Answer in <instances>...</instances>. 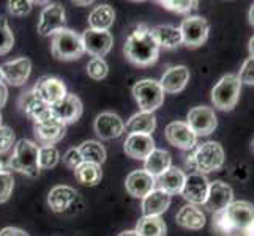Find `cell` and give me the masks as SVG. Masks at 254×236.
<instances>
[{
	"instance_id": "obj_11",
	"label": "cell",
	"mask_w": 254,
	"mask_h": 236,
	"mask_svg": "<svg viewBox=\"0 0 254 236\" xmlns=\"http://www.w3.org/2000/svg\"><path fill=\"white\" fill-rule=\"evenodd\" d=\"M208 189H210V181L207 180L205 175L192 172L185 177V183H183V189L180 194L190 205L199 206L205 203Z\"/></svg>"
},
{
	"instance_id": "obj_12",
	"label": "cell",
	"mask_w": 254,
	"mask_h": 236,
	"mask_svg": "<svg viewBox=\"0 0 254 236\" xmlns=\"http://www.w3.org/2000/svg\"><path fill=\"white\" fill-rule=\"evenodd\" d=\"M164 136L166 141L172 146L185 151L194 150L197 143V136L192 133L185 121H172V123H169L164 129Z\"/></svg>"
},
{
	"instance_id": "obj_35",
	"label": "cell",
	"mask_w": 254,
	"mask_h": 236,
	"mask_svg": "<svg viewBox=\"0 0 254 236\" xmlns=\"http://www.w3.org/2000/svg\"><path fill=\"white\" fill-rule=\"evenodd\" d=\"M60 161V153L54 145H43L38 150V167L40 170L54 169Z\"/></svg>"
},
{
	"instance_id": "obj_27",
	"label": "cell",
	"mask_w": 254,
	"mask_h": 236,
	"mask_svg": "<svg viewBox=\"0 0 254 236\" xmlns=\"http://www.w3.org/2000/svg\"><path fill=\"white\" fill-rule=\"evenodd\" d=\"M175 221L180 227L188 230H200L205 225V214L196 205H185L175 216Z\"/></svg>"
},
{
	"instance_id": "obj_55",
	"label": "cell",
	"mask_w": 254,
	"mask_h": 236,
	"mask_svg": "<svg viewBox=\"0 0 254 236\" xmlns=\"http://www.w3.org/2000/svg\"><path fill=\"white\" fill-rule=\"evenodd\" d=\"M0 126H2V112H0Z\"/></svg>"
},
{
	"instance_id": "obj_53",
	"label": "cell",
	"mask_w": 254,
	"mask_h": 236,
	"mask_svg": "<svg viewBox=\"0 0 254 236\" xmlns=\"http://www.w3.org/2000/svg\"><path fill=\"white\" fill-rule=\"evenodd\" d=\"M250 148H251V151L254 153V139H253V141H251V145H250Z\"/></svg>"
},
{
	"instance_id": "obj_10",
	"label": "cell",
	"mask_w": 254,
	"mask_h": 236,
	"mask_svg": "<svg viewBox=\"0 0 254 236\" xmlns=\"http://www.w3.org/2000/svg\"><path fill=\"white\" fill-rule=\"evenodd\" d=\"M187 125L197 137L212 134L218 126L215 110L207 106L192 107L187 115Z\"/></svg>"
},
{
	"instance_id": "obj_8",
	"label": "cell",
	"mask_w": 254,
	"mask_h": 236,
	"mask_svg": "<svg viewBox=\"0 0 254 236\" xmlns=\"http://www.w3.org/2000/svg\"><path fill=\"white\" fill-rule=\"evenodd\" d=\"M182 41L187 47L196 49L200 47L208 38L210 25L202 16H190L182 21L180 25Z\"/></svg>"
},
{
	"instance_id": "obj_54",
	"label": "cell",
	"mask_w": 254,
	"mask_h": 236,
	"mask_svg": "<svg viewBox=\"0 0 254 236\" xmlns=\"http://www.w3.org/2000/svg\"><path fill=\"white\" fill-rule=\"evenodd\" d=\"M0 82H3V76H2V69H0Z\"/></svg>"
},
{
	"instance_id": "obj_22",
	"label": "cell",
	"mask_w": 254,
	"mask_h": 236,
	"mask_svg": "<svg viewBox=\"0 0 254 236\" xmlns=\"http://www.w3.org/2000/svg\"><path fill=\"white\" fill-rule=\"evenodd\" d=\"M190 69L183 65H177V66H171L164 71V74L161 76L160 85L164 93H179L187 87V84L190 82Z\"/></svg>"
},
{
	"instance_id": "obj_51",
	"label": "cell",
	"mask_w": 254,
	"mask_h": 236,
	"mask_svg": "<svg viewBox=\"0 0 254 236\" xmlns=\"http://www.w3.org/2000/svg\"><path fill=\"white\" fill-rule=\"evenodd\" d=\"M92 2L89 0V2H74V5H90Z\"/></svg>"
},
{
	"instance_id": "obj_16",
	"label": "cell",
	"mask_w": 254,
	"mask_h": 236,
	"mask_svg": "<svg viewBox=\"0 0 254 236\" xmlns=\"http://www.w3.org/2000/svg\"><path fill=\"white\" fill-rule=\"evenodd\" d=\"M234 202V192L232 188L224 181L210 183L208 195L205 198L204 208H207L210 213H220Z\"/></svg>"
},
{
	"instance_id": "obj_42",
	"label": "cell",
	"mask_w": 254,
	"mask_h": 236,
	"mask_svg": "<svg viewBox=\"0 0 254 236\" xmlns=\"http://www.w3.org/2000/svg\"><path fill=\"white\" fill-rule=\"evenodd\" d=\"M8 11L13 16L22 17L32 11V2H29V0H10L8 2Z\"/></svg>"
},
{
	"instance_id": "obj_50",
	"label": "cell",
	"mask_w": 254,
	"mask_h": 236,
	"mask_svg": "<svg viewBox=\"0 0 254 236\" xmlns=\"http://www.w3.org/2000/svg\"><path fill=\"white\" fill-rule=\"evenodd\" d=\"M248 49H250V55L254 57V37L250 40V45H248Z\"/></svg>"
},
{
	"instance_id": "obj_19",
	"label": "cell",
	"mask_w": 254,
	"mask_h": 236,
	"mask_svg": "<svg viewBox=\"0 0 254 236\" xmlns=\"http://www.w3.org/2000/svg\"><path fill=\"white\" fill-rule=\"evenodd\" d=\"M65 133L66 125H64L62 121H59L54 117L33 125V134L41 145H54L60 142L65 137Z\"/></svg>"
},
{
	"instance_id": "obj_9",
	"label": "cell",
	"mask_w": 254,
	"mask_h": 236,
	"mask_svg": "<svg viewBox=\"0 0 254 236\" xmlns=\"http://www.w3.org/2000/svg\"><path fill=\"white\" fill-rule=\"evenodd\" d=\"M66 25V14L65 8L60 3H48L41 10L38 19V33L43 37H51L59 30L65 29Z\"/></svg>"
},
{
	"instance_id": "obj_24",
	"label": "cell",
	"mask_w": 254,
	"mask_h": 236,
	"mask_svg": "<svg viewBox=\"0 0 254 236\" xmlns=\"http://www.w3.org/2000/svg\"><path fill=\"white\" fill-rule=\"evenodd\" d=\"M125 188L129 195L136 198H144L155 189V178L144 169L131 172L125 180Z\"/></svg>"
},
{
	"instance_id": "obj_2",
	"label": "cell",
	"mask_w": 254,
	"mask_h": 236,
	"mask_svg": "<svg viewBox=\"0 0 254 236\" xmlns=\"http://www.w3.org/2000/svg\"><path fill=\"white\" fill-rule=\"evenodd\" d=\"M224 164V150L220 142H205L196 146L188 156L187 165L197 173H210L220 170Z\"/></svg>"
},
{
	"instance_id": "obj_29",
	"label": "cell",
	"mask_w": 254,
	"mask_h": 236,
	"mask_svg": "<svg viewBox=\"0 0 254 236\" xmlns=\"http://www.w3.org/2000/svg\"><path fill=\"white\" fill-rule=\"evenodd\" d=\"M172 167V157L171 153L166 150H155L148 154V157L144 161V170L152 175L153 178H158L166 170Z\"/></svg>"
},
{
	"instance_id": "obj_44",
	"label": "cell",
	"mask_w": 254,
	"mask_h": 236,
	"mask_svg": "<svg viewBox=\"0 0 254 236\" xmlns=\"http://www.w3.org/2000/svg\"><path fill=\"white\" fill-rule=\"evenodd\" d=\"M82 162L84 161H82L81 153H79L77 148H69V150L64 156V164L66 165L68 169H71V170H76Z\"/></svg>"
},
{
	"instance_id": "obj_28",
	"label": "cell",
	"mask_w": 254,
	"mask_h": 236,
	"mask_svg": "<svg viewBox=\"0 0 254 236\" xmlns=\"http://www.w3.org/2000/svg\"><path fill=\"white\" fill-rule=\"evenodd\" d=\"M152 35L156 41V45L164 49H177L179 46L183 45L182 41V33L179 27H174V25H156V27L150 29Z\"/></svg>"
},
{
	"instance_id": "obj_30",
	"label": "cell",
	"mask_w": 254,
	"mask_h": 236,
	"mask_svg": "<svg viewBox=\"0 0 254 236\" xmlns=\"http://www.w3.org/2000/svg\"><path fill=\"white\" fill-rule=\"evenodd\" d=\"M156 128V117L153 113L137 112L125 123V131L128 134H147L152 136Z\"/></svg>"
},
{
	"instance_id": "obj_1",
	"label": "cell",
	"mask_w": 254,
	"mask_h": 236,
	"mask_svg": "<svg viewBox=\"0 0 254 236\" xmlns=\"http://www.w3.org/2000/svg\"><path fill=\"white\" fill-rule=\"evenodd\" d=\"M124 54L133 65L150 66L156 63L160 57V46L156 45L152 30L147 25L141 24L127 38Z\"/></svg>"
},
{
	"instance_id": "obj_3",
	"label": "cell",
	"mask_w": 254,
	"mask_h": 236,
	"mask_svg": "<svg viewBox=\"0 0 254 236\" xmlns=\"http://www.w3.org/2000/svg\"><path fill=\"white\" fill-rule=\"evenodd\" d=\"M38 150L40 146L32 141H27V139L17 141L13 150V156L8 162V167H10V170L27 175L30 178H37L40 173Z\"/></svg>"
},
{
	"instance_id": "obj_5",
	"label": "cell",
	"mask_w": 254,
	"mask_h": 236,
	"mask_svg": "<svg viewBox=\"0 0 254 236\" xmlns=\"http://www.w3.org/2000/svg\"><path fill=\"white\" fill-rule=\"evenodd\" d=\"M242 82L237 74H224L212 90V102L220 110H232L237 106Z\"/></svg>"
},
{
	"instance_id": "obj_31",
	"label": "cell",
	"mask_w": 254,
	"mask_h": 236,
	"mask_svg": "<svg viewBox=\"0 0 254 236\" xmlns=\"http://www.w3.org/2000/svg\"><path fill=\"white\" fill-rule=\"evenodd\" d=\"M116 21V11L111 5L95 6L89 14V25L92 30H109Z\"/></svg>"
},
{
	"instance_id": "obj_49",
	"label": "cell",
	"mask_w": 254,
	"mask_h": 236,
	"mask_svg": "<svg viewBox=\"0 0 254 236\" xmlns=\"http://www.w3.org/2000/svg\"><path fill=\"white\" fill-rule=\"evenodd\" d=\"M243 233H245V236H254V222H253Z\"/></svg>"
},
{
	"instance_id": "obj_48",
	"label": "cell",
	"mask_w": 254,
	"mask_h": 236,
	"mask_svg": "<svg viewBox=\"0 0 254 236\" xmlns=\"http://www.w3.org/2000/svg\"><path fill=\"white\" fill-rule=\"evenodd\" d=\"M117 236H139V235L136 233V230H125V232L119 233Z\"/></svg>"
},
{
	"instance_id": "obj_15",
	"label": "cell",
	"mask_w": 254,
	"mask_h": 236,
	"mask_svg": "<svg viewBox=\"0 0 254 236\" xmlns=\"http://www.w3.org/2000/svg\"><path fill=\"white\" fill-rule=\"evenodd\" d=\"M51 113H52V117L57 118L59 121H62L64 125L74 123V121H77L82 115V102L76 94L68 93L64 99L52 104Z\"/></svg>"
},
{
	"instance_id": "obj_47",
	"label": "cell",
	"mask_w": 254,
	"mask_h": 236,
	"mask_svg": "<svg viewBox=\"0 0 254 236\" xmlns=\"http://www.w3.org/2000/svg\"><path fill=\"white\" fill-rule=\"evenodd\" d=\"M248 21H250V24L254 27V3L251 5V8H250V11H248Z\"/></svg>"
},
{
	"instance_id": "obj_20",
	"label": "cell",
	"mask_w": 254,
	"mask_h": 236,
	"mask_svg": "<svg viewBox=\"0 0 254 236\" xmlns=\"http://www.w3.org/2000/svg\"><path fill=\"white\" fill-rule=\"evenodd\" d=\"M2 69V76L3 81L6 84H10L13 87H21L27 82V79L32 71V62L27 57H21L11 60V62H6L0 66Z\"/></svg>"
},
{
	"instance_id": "obj_6",
	"label": "cell",
	"mask_w": 254,
	"mask_h": 236,
	"mask_svg": "<svg viewBox=\"0 0 254 236\" xmlns=\"http://www.w3.org/2000/svg\"><path fill=\"white\" fill-rule=\"evenodd\" d=\"M48 205L57 214H76L84 206L81 194L71 186L52 188L48 194Z\"/></svg>"
},
{
	"instance_id": "obj_34",
	"label": "cell",
	"mask_w": 254,
	"mask_h": 236,
	"mask_svg": "<svg viewBox=\"0 0 254 236\" xmlns=\"http://www.w3.org/2000/svg\"><path fill=\"white\" fill-rule=\"evenodd\" d=\"M77 150H79L84 162H93L101 165L106 161V148L98 141H85L77 146Z\"/></svg>"
},
{
	"instance_id": "obj_21",
	"label": "cell",
	"mask_w": 254,
	"mask_h": 236,
	"mask_svg": "<svg viewBox=\"0 0 254 236\" xmlns=\"http://www.w3.org/2000/svg\"><path fill=\"white\" fill-rule=\"evenodd\" d=\"M229 221L239 232H245L254 222V205L247 200H237L232 202L226 209Z\"/></svg>"
},
{
	"instance_id": "obj_33",
	"label": "cell",
	"mask_w": 254,
	"mask_h": 236,
	"mask_svg": "<svg viewBox=\"0 0 254 236\" xmlns=\"http://www.w3.org/2000/svg\"><path fill=\"white\" fill-rule=\"evenodd\" d=\"M74 177L82 186L93 188L98 185L103 178L101 165L93 164V162H82L79 167L74 170Z\"/></svg>"
},
{
	"instance_id": "obj_38",
	"label": "cell",
	"mask_w": 254,
	"mask_h": 236,
	"mask_svg": "<svg viewBox=\"0 0 254 236\" xmlns=\"http://www.w3.org/2000/svg\"><path fill=\"white\" fill-rule=\"evenodd\" d=\"M160 5L164 10L185 14V13H190L191 10H194L197 6V2H194V0H161Z\"/></svg>"
},
{
	"instance_id": "obj_13",
	"label": "cell",
	"mask_w": 254,
	"mask_h": 236,
	"mask_svg": "<svg viewBox=\"0 0 254 236\" xmlns=\"http://www.w3.org/2000/svg\"><path fill=\"white\" fill-rule=\"evenodd\" d=\"M82 43L85 52L96 58H103L112 49L114 38L109 30H92L87 29L82 35Z\"/></svg>"
},
{
	"instance_id": "obj_41",
	"label": "cell",
	"mask_w": 254,
	"mask_h": 236,
	"mask_svg": "<svg viewBox=\"0 0 254 236\" xmlns=\"http://www.w3.org/2000/svg\"><path fill=\"white\" fill-rule=\"evenodd\" d=\"M16 145V136L11 128L0 126V154L10 151Z\"/></svg>"
},
{
	"instance_id": "obj_52",
	"label": "cell",
	"mask_w": 254,
	"mask_h": 236,
	"mask_svg": "<svg viewBox=\"0 0 254 236\" xmlns=\"http://www.w3.org/2000/svg\"><path fill=\"white\" fill-rule=\"evenodd\" d=\"M5 170V165H3V161L0 159V172H3Z\"/></svg>"
},
{
	"instance_id": "obj_39",
	"label": "cell",
	"mask_w": 254,
	"mask_h": 236,
	"mask_svg": "<svg viewBox=\"0 0 254 236\" xmlns=\"http://www.w3.org/2000/svg\"><path fill=\"white\" fill-rule=\"evenodd\" d=\"M109 73V66L104 62V58H96L93 57L89 63H87V74L92 77L93 81H103Z\"/></svg>"
},
{
	"instance_id": "obj_18",
	"label": "cell",
	"mask_w": 254,
	"mask_h": 236,
	"mask_svg": "<svg viewBox=\"0 0 254 236\" xmlns=\"http://www.w3.org/2000/svg\"><path fill=\"white\" fill-rule=\"evenodd\" d=\"M19 106H21L22 112L33 121L35 125L41 123V121H45L52 117L51 106L43 99H40L33 90L22 93L21 99H19Z\"/></svg>"
},
{
	"instance_id": "obj_7",
	"label": "cell",
	"mask_w": 254,
	"mask_h": 236,
	"mask_svg": "<svg viewBox=\"0 0 254 236\" xmlns=\"http://www.w3.org/2000/svg\"><path fill=\"white\" fill-rule=\"evenodd\" d=\"M133 96L141 112L147 113H153L164 102V92L160 81L155 79H142L136 82L133 87Z\"/></svg>"
},
{
	"instance_id": "obj_17",
	"label": "cell",
	"mask_w": 254,
	"mask_h": 236,
	"mask_svg": "<svg viewBox=\"0 0 254 236\" xmlns=\"http://www.w3.org/2000/svg\"><path fill=\"white\" fill-rule=\"evenodd\" d=\"M93 129L96 136L103 141H112L125 133V123L117 113L114 112H103L95 118Z\"/></svg>"
},
{
	"instance_id": "obj_36",
	"label": "cell",
	"mask_w": 254,
	"mask_h": 236,
	"mask_svg": "<svg viewBox=\"0 0 254 236\" xmlns=\"http://www.w3.org/2000/svg\"><path fill=\"white\" fill-rule=\"evenodd\" d=\"M212 227L218 236H239V230L232 225V222L229 221L226 211H220L213 214L212 219Z\"/></svg>"
},
{
	"instance_id": "obj_26",
	"label": "cell",
	"mask_w": 254,
	"mask_h": 236,
	"mask_svg": "<svg viewBox=\"0 0 254 236\" xmlns=\"http://www.w3.org/2000/svg\"><path fill=\"white\" fill-rule=\"evenodd\" d=\"M171 205V195L160 189H153L150 194L142 198V214L144 216H161L168 211Z\"/></svg>"
},
{
	"instance_id": "obj_45",
	"label": "cell",
	"mask_w": 254,
	"mask_h": 236,
	"mask_svg": "<svg viewBox=\"0 0 254 236\" xmlns=\"http://www.w3.org/2000/svg\"><path fill=\"white\" fill-rule=\"evenodd\" d=\"M0 236H29V235L21 229H16V227H6V229L0 230Z\"/></svg>"
},
{
	"instance_id": "obj_37",
	"label": "cell",
	"mask_w": 254,
	"mask_h": 236,
	"mask_svg": "<svg viewBox=\"0 0 254 236\" xmlns=\"http://www.w3.org/2000/svg\"><path fill=\"white\" fill-rule=\"evenodd\" d=\"M14 46V35L10 29L6 17L0 16V55L8 54Z\"/></svg>"
},
{
	"instance_id": "obj_14",
	"label": "cell",
	"mask_w": 254,
	"mask_h": 236,
	"mask_svg": "<svg viewBox=\"0 0 254 236\" xmlns=\"http://www.w3.org/2000/svg\"><path fill=\"white\" fill-rule=\"evenodd\" d=\"M32 90L35 92V94H37L40 99H43L46 104H49V106L56 104L60 99H64L68 94L66 85L60 81V79L52 77V76L40 77Z\"/></svg>"
},
{
	"instance_id": "obj_46",
	"label": "cell",
	"mask_w": 254,
	"mask_h": 236,
	"mask_svg": "<svg viewBox=\"0 0 254 236\" xmlns=\"http://www.w3.org/2000/svg\"><path fill=\"white\" fill-rule=\"evenodd\" d=\"M8 99V89L3 82H0V109H2Z\"/></svg>"
},
{
	"instance_id": "obj_4",
	"label": "cell",
	"mask_w": 254,
	"mask_h": 236,
	"mask_svg": "<svg viewBox=\"0 0 254 236\" xmlns=\"http://www.w3.org/2000/svg\"><path fill=\"white\" fill-rule=\"evenodd\" d=\"M51 50L57 60H64V62L81 58L85 52L81 35L66 27L52 35Z\"/></svg>"
},
{
	"instance_id": "obj_32",
	"label": "cell",
	"mask_w": 254,
	"mask_h": 236,
	"mask_svg": "<svg viewBox=\"0 0 254 236\" xmlns=\"http://www.w3.org/2000/svg\"><path fill=\"white\" fill-rule=\"evenodd\" d=\"M166 224L161 216H142L136 224L139 236H166Z\"/></svg>"
},
{
	"instance_id": "obj_40",
	"label": "cell",
	"mask_w": 254,
	"mask_h": 236,
	"mask_svg": "<svg viewBox=\"0 0 254 236\" xmlns=\"http://www.w3.org/2000/svg\"><path fill=\"white\" fill-rule=\"evenodd\" d=\"M13 188H14L13 173L8 170L0 172V203L6 202V200L11 197Z\"/></svg>"
},
{
	"instance_id": "obj_23",
	"label": "cell",
	"mask_w": 254,
	"mask_h": 236,
	"mask_svg": "<svg viewBox=\"0 0 254 236\" xmlns=\"http://www.w3.org/2000/svg\"><path fill=\"white\" fill-rule=\"evenodd\" d=\"M125 153L137 161H145L148 154L155 150V141L147 134H128L124 143Z\"/></svg>"
},
{
	"instance_id": "obj_25",
	"label": "cell",
	"mask_w": 254,
	"mask_h": 236,
	"mask_svg": "<svg viewBox=\"0 0 254 236\" xmlns=\"http://www.w3.org/2000/svg\"><path fill=\"white\" fill-rule=\"evenodd\" d=\"M185 177L187 175L183 173V170L177 169V167H171L169 170H166L163 175H160L158 178H155V186L156 189H160L166 194L177 195L183 189V183H185Z\"/></svg>"
},
{
	"instance_id": "obj_43",
	"label": "cell",
	"mask_w": 254,
	"mask_h": 236,
	"mask_svg": "<svg viewBox=\"0 0 254 236\" xmlns=\"http://www.w3.org/2000/svg\"><path fill=\"white\" fill-rule=\"evenodd\" d=\"M237 76L242 84L254 85V57H248L245 60V63Z\"/></svg>"
}]
</instances>
